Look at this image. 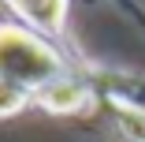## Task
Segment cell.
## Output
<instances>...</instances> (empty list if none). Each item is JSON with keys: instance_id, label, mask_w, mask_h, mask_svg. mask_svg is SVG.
I'll list each match as a JSON object with an SVG mask.
<instances>
[{"instance_id": "4", "label": "cell", "mask_w": 145, "mask_h": 142, "mask_svg": "<svg viewBox=\"0 0 145 142\" xmlns=\"http://www.w3.org/2000/svg\"><path fill=\"white\" fill-rule=\"evenodd\" d=\"M108 108L115 116V127L127 142H145V108L134 101H119V97H108Z\"/></svg>"}, {"instance_id": "1", "label": "cell", "mask_w": 145, "mask_h": 142, "mask_svg": "<svg viewBox=\"0 0 145 142\" xmlns=\"http://www.w3.org/2000/svg\"><path fill=\"white\" fill-rule=\"evenodd\" d=\"M67 71V56L52 38L30 30L26 22H0V79L4 82L34 97Z\"/></svg>"}, {"instance_id": "3", "label": "cell", "mask_w": 145, "mask_h": 142, "mask_svg": "<svg viewBox=\"0 0 145 142\" xmlns=\"http://www.w3.org/2000/svg\"><path fill=\"white\" fill-rule=\"evenodd\" d=\"M15 15L30 26V30L45 34V38H60L63 22H67V0H11Z\"/></svg>"}, {"instance_id": "5", "label": "cell", "mask_w": 145, "mask_h": 142, "mask_svg": "<svg viewBox=\"0 0 145 142\" xmlns=\"http://www.w3.org/2000/svg\"><path fill=\"white\" fill-rule=\"evenodd\" d=\"M30 105H34V97L26 90H19V86H11V82L0 79V120H11L19 112H26Z\"/></svg>"}, {"instance_id": "2", "label": "cell", "mask_w": 145, "mask_h": 142, "mask_svg": "<svg viewBox=\"0 0 145 142\" xmlns=\"http://www.w3.org/2000/svg\"><path fill=\"white\" fill-rule=\"evenodd\" d=\"M34 105L45 108V112H52V116H78V112H86L93 105V86L82 75L67 71L60 79H52L45 90H37L34 94Z\"/></svg>"}]
</instances>
